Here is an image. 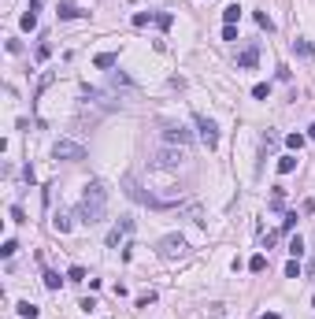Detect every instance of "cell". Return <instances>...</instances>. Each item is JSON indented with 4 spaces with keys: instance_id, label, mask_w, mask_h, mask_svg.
<instances>
[{
    "instance_id": "6da1fadb",
    "label": "cell",
    "mask_w": 315,
    "mask_h": 319,
    "mask_svg": "<svg viewBox=\"0 0 315 319\" xmlns=\"http://www.w3.org/2000/svg\"><path fill=\"white\" fill-rule=\"evenodd\" d=\"M104 212H108V190H104V182H89L82 193V204H78V219H82L85 226H96V223H104Z\"/></svg>"
},
{
    "instance_id": "7a4b0ae2",
    "label": "cell",
    "mask_w": 315,
    "mask_h": 319,
    "mask_svg": "<svg viewBox=\"0 0 315 319\" xmlns=\"http://www.w3.org/2000/svg\"><path fill=\"white\" fill-rule=\"evenodd\" d=\"M52 156L67 160V163H78V160H85V145H78V141H71V138H60L52 145Z\"/></svg>"
},
{
    "instance_id": "3957f363",
    "label": "cell",
    "mask_w": 315,
    "mask_h": 319,
    "mask_svg": "<svg viewBox=\"0 0 315 319\" xmlns=\"http://www.w3.org/2000/svg\"><path fill=\"white\" fill-rule=\"evenodd\" d=\"M123 190H126V197H130V201H137V204H152V208H159V204H163V201H156L152 193H145V190H141L134 175H126V178H123Z\"/></svg>"
},
{
    "instance_id": "277c9868",
    "label": "cell",
    "mask_w": 315,
    "mask_h": 319,
    "mask_svg": "<svg viewBox=\"0 0 315 319\" xmlns=\"http://www.w3.org/2000/svg\"><path fill=\"white\" fill-rule=\"evenodd\" d=\"M163 145H178V149H189V145H193V134H189L186 127H178V123H167V127H163Z\"/></svg>"
},
{
    "instance_id": "5b68a950",
    "label": "cell",
    "mask_w": 315,
    "mask_h": 319,
    "mask_svg": "<svg viewBox=\"0 0 315 319\" xmlns=\"http://www.w3.org/2000/svg\"><path fill=\"white\" fill-rule=\"evenodd\" d=\"M156 253L163 256V260H174V256L186 253V238H182V234H167V238H159Z\"/></svg>"
},
{
    "instance_id": "8992f818",
    "label": "cell",
    "mask_w": 315,
    "mask_h": 319,
    "mask_svg": "<svg viewBox=\"0 0 315 319\" xmlns=\"http://www.w3.org/2000/svg\"><path fill=\"white\" fill-rule=\"evenodd\" d=\"M193 123H197V130H200V141H204L208 149H215V145H219V127H215V119L193 115Z\"/></svg>"
},
{
    "instance_id": "52a82bcc",
    "label": "cell",
    "mask_w": 315,
    "mask_h": 319,
    "mask_svg": "<svg viewBox=\"0 0 315 319\" xmlns=\"http://www.w3.org/2000/svg\"><path fill=\"white\" fill-rule=\"evenodd\" d=\"M182 160H186V149H178V145H163V149H156V163L159 167H178Z\"/></svg>"
},
{
    "instance_id": "ba28073f",
    "label": "cell",
    "mask_w": 315,
    "mask_h": 319,
    "mask_svg": "<svg viewBox=\"0 0 315 319\" xmlns=\"http://www.w3.org/2000/svg\"><path fill=\"white\" fill-rule=\"evenodd\" d=\"M256 60H260V45H245L241 52H237V67H241V71H252Z\"/></svg>"
},
{
    "instance_id": "9c48e42d",
    "label": "cell",
    "mask_w": 315,
    "mask_h": 319,
    "mask_svg": "<svg viewBox=\"0 0 315 319\" xmlns=\"http://www.w3.org/2000/svg\"><path fill=\"white\" fill-rule=\"evenodd\" d=\"M126 234H134V219H123V223L108 234V245H119V238H126Z\"/></svg>"
},
{
    "instance_id": "30bf717a",
    "label": "cell",
    "mask_w": 315,
    "mask_h": 319,
    "mask_svg": "<svg viewBox=\"0 0 315 319\" xmlns=\"http://www.w3.org/2000/svg\"><path fill=\"white\" fill-rule=\"evenodd\" d=\"M293 52L300 56V60H315V48H312L308 37H297V41H293Z\"/></svg>"
},
{
    "instance_id": "8fae6325",
    "label": "cell",
    "mask_w": 315,
    "mask_h": 319,
    "mask_svg": "<svg viewBox=\"0 0 315 319\" xmlns=\"http://www.w3.org/2000/svg\"><path fill=\"white\" fill-rule=\"evenodd\" d=\"M237 19H241V4H230V8L222 11V22H226V26H237Z\"/></svg>"
},
{
    "instance_id": "7c38bea8",
    "label": "cell",
    "mask_w": 315,
    "mask_h": 319,
    "mask_svg": "<svg viewBox=\"0 0 315 319\" xmlns=\"http://www.w3.org/2000/svg\"><path fill=\"white\" fill-rule=\"evenodd\" d=\"M93 64L100 67V71H108V67H115V64H119V56H115V52H100V56L93 60Z\"/></svg>"
},
{
    "instance_id": "4fadbf2b",
    "label": "cell",
    "mask_w": 315,
    "mask_h": 319,
    "mask_svg": "<svg viewBox=\"0 0 315 319\" xmlns=\"http://www.w3.org/2000/svg\"><path fill=\"white\" fill-rule=\"evenodd\" d=\"M60 286H63L60 271H45V289H60Z\"/></svg>"
},
{
    "instance_id": "5bb4252c",
    "label": "cell",
    "mask_w": 315,
    "mask_h": 319,
    "mask_svg": "<svg viewBox=\"0 0 315 319\" xmlns=\"http://www.w3.org/2000/svg\"><path fill=\"white\" fill-rule=\"evenodd\" d=\"M289 171H297V156H293V152L278 160V175H289Z\"/></svg>"
},
{
    "instance_id": "9a60e30c",
    "label": "cell",
    "mask_w": 315,
    "mask_h": 319,
    "mask_svg": "<svg viewBox=\"0 0 315 319\" xmlns=\"http://www.w3.org/2000/svg\"><path fill=\"white\" fill-rule=\"evenodd\" d=\"M37 312H41L37 304H30V301H19V316H22V319H37Z\"/></svg>"
},
{
    "instance_id": "2e32d148",
    "label": "cell",
    "mask_w": 315,
    "mask_h": 319,
    "mask_svg": "<svg viewBox=\"0 0 315 319\" xmlns=\"http://www.w3.org/2000/svg\"><path fill=\"white\" fill-rule=\"evenodd\" d=\"M56 15H60V19H78L82 11L74 8V4H60V11H56Z\"/></svg>"
},
{
    "instance_id": "e0dca14e",
    "label": "cell",
    "mask_w": 315,
    "mask_h": 319,
    "mask_svg": "<svg viewBox=\"0 0 315 319\" xmlns=\"http://www.w3.org/2000/svg\"><path fill=\"white\" fill-rule=\"evenodd\" d=\"M304 134H289V138H285V145H289V149H293V152H300V149H304Z\"/></svg>"
},
{
    "instance_id": "ac0fdd59",
    "label": "cell",
    "mask_w": 315,
    "mask_h": 319,
    "mask_svg": "<svg viewBox=\"0 0 315 319\" xmlns=\"http://www.w3.org/2000/svg\"><path fill=\"white\" fill-rule=\"evenodd\" d=\"M263 267H267V256H263V253H256V256L249 260V271H256V275H260Z\"/></svg>"
},
{
    "instance_id": "d6986e66",
    "label": "cell",
    "mask_w": 315,
    "mask_h": 319,
    "mask_svg": "<svg viewBox=\"0 0 315 319\" xmlns=\"http://www.w3.org/2000/svg\"><path fill=\"white\" fill-rule=\"evenodd\" d=\"M271 208H274V212H282V208H285V190H274L271 193Z\"/></svg>"
},
{
    "instance_id": "ffe728a7",
    "label": "cell",
    "mask_w": 315,
    "mask_h": 319,
    "mask_svg": "<svg viewBox=\"0 0 315 319\" xmlns=\"http://www.w3.org/2000/svg\"><path fill=\"white\" fill-rule=\"evenodd\" d=\"M19 22H22V30H37V11H26Z\"/></svg>"
},
{
    "instance_id": "44dd1931",
    "label": "cell",
    "mask_w": 315,
    "mask_h": 319,
    "mask_svg": "<svg viewBox=\"0 0 315 319\" xmlns=\"http://www.w3.org/2000/svg\"><path fill=\"white\" fill-rule=\"evenodd\" d=\"M267 93H271V85H267V82H256V85H252V96H256V100H267Z\"/></svg>"
},
{
    "instance_id": "7402d4cb",
    "label": "cell",
    "mask_w": 315,
    "mask_h": 319,
    "mask_svg": "<svg viewBox=\"0 0 315 319\" xmlns=\"http://www.w3.org/2000/svg\"><path fill=\"white\" fill-rule=\"evenodd\" d=\"M148 22H156L152 11H137V15H134V26H148Z\"/></svg>"
},
{
    "instance_id": "603a6c76",
    "label": "cell",
    "mask_w": 315,
    "mask_h": 319,
    "mask_svg": "<svg viewBox=\"0 0 315 319\" xmlns=\"http://www.w3.org/2000/svg\"><path fill=\"white\" fill-rule=\"evenodd\" d=\"M256 22H260V26H263V30H267V33L274 30V19H271V15H267V11H256Z\"/></svg>"
},
{
    "instance_id": "cb8c5ba5",
    "label": "cell",
    "mask_w": 315,
    "mask_h": 319,
    "mask_svg": "<svg viewBox=\"0 0 315 319\" xmlns=\"http://www.w3.org/2000/svg\"><path fill=\"white\" fill-rule=\"evenodd\" d=\"M52 226H56V230H60V234H67V230H71V219H67V215H56V219H52Z\"/></svg>"
},
{
    "instance_id": "d4e9b609",
    "label": "cell",
    "mask_w": 315,
    "mask_h": 319,
    "mask_svg": "<svg viewBox=\"0 0 315 319\" xmlns=\"http://www.w3.org/2000/svg\"><path fill=\"white\" fill-rule=\"evenodd\" d=\"M289 256H293V260H300V256H304V241H300V238H293V241H289Z\"/></svg>"
},
{
    "instance_id": "484cf974",
    "label": "cell",
    "mask_w": 315,
    "mask_h": 319,
    "mask_svg": "<svg viewBox=\"0 0 315 319\" xmlns=\"http://www.w3.org/2000/svg\"><path fill=\"white\" fill-rule=\"evenodd\" d=\"M67 278H71V282H82V278H85V267H82V264H74L71 271H67Z\"/></svg>"
},
{
    "instance_id": "4316f807",
    "label": "cell",
    "mask_w": 315,
    "mask_h": 319,
    "mask_svg": "<svg viewBox=\"0 0 315 319\" xmlns=\"http://www.w3.org/2000/svg\"><path fill=\"white\" fill-rule=\"evenodd\" d=\"M171 22H174V15H171V11H159V15H156V26H163V30H167Z\"/></svg>"
},
{
    "instance_id": "83f0119b",
    "label": "cell",
    "mask_w": 315,
    "mask_h": 319,
    "mask_svg": "<svg viewBox=\"0 0 315 319\" xmlns=\"http://www.w3.org/2000/svg\"><path fill=\"white\" fill-rule=\"evenodd\" d=\"M15 249H19V245H15V241H11V238H8V241L0 245V256H4V260H8V256H15Z\"/></svg>"
},
{
    "instance_id": "f1b7e54d",
    "label": "cell",
    "mask_w": 315,
    "mask_h": 319,
    "mask_svg": "<svg viewBox=\"0 0 315 319\" xmlns=\"http://www.w3.org/2000/svg\"><path fill=\"white\" fill-rule=\"evenodd\" d=\"M285 278H300V264H297V260L285 264Z\"/></svg>"
},
{
    "instance_id": "f546056e",
    "label": "cell",
    "mask_w": 315,
    "mask_h": 319,
    "mask_svg": "<svg viewBox=\"0 0 315 319\" xmlns=\"http://www.w3.org/2000/svg\"><path fill=\"white\" fill-rule=\"evenodd\" d=\"M297 219H300L297 212H285V219H282V230H293V226H297Z\"/></svg>"
},
{
    "instance_id": "4dcf8cb0",
    "label": "cell",
    "mask_w": 315,
    "mask_h": 319,
    "mask_svg": "<svg viewBox=\"0 0 315 319\" xmlns=\"http://www.w3.org/2000/svg\"><path fill=\"white\" fill-rule=\"evenodd\" d=\"M152 301H156V293H152V289H148V293H141V297H137V308H148V304H152Z\"/></svg>"
},
{
    "instance_id": "1f68e13d",
    "label": "cell",
    "mask_w": 315,
    "mask_h": 319,
    "mask_svg": "<svg viewBox=\"0 0 315 319\" xmlns=\"http://www.w3.org/2000/svg\"><path fill=\"white\" fill-rule=\"evenodd\" d=\"M48 56H52V45L41 41V45H37V60H48Z\"/></svg>"
},
{
    "instance_id": "d6a6232c",
    "label": "cell",
    "mask_w": 315,
    "mask_h": 319,
    "mask_svg": "<svg viewBox=\"0 0 315 319\" xmlns=\"http://www.w3.org/2000/svg\"><path fill=\"white\" fill-rule=\"evenodd\" d=\"M222 41H237V26H222Z\"/></svg>"
},
{
    "instance_id": "836d02e7",
    "label": "cell",
    "mask_w": 315,
    "mask_h": 319,
    "mask_svg": "<svg viewBox=\"0 0 315 319\" xmlns=\"http://www.w3.org/2000/svg\"><path fill=\"white\" fill-rule=\"evenodd\" d=\"M260 319H282V316H278V312H263Z\"/></svg>"
},
{
    "instance_id": "e575fe53",
    "label": "cell",
    "mask_w": 315,
    "mask_h": 319,
    "mask_svg": "<svg viewBox=\"0 0 315 319\" xmlns=\"http://www.w3.org/2000/svg\"><path fill=\"white\" fill-rule=\"evenodd\" d=\"M308 138H315V123H312V127H308Z\"/></svg>"
}]
</instances>
